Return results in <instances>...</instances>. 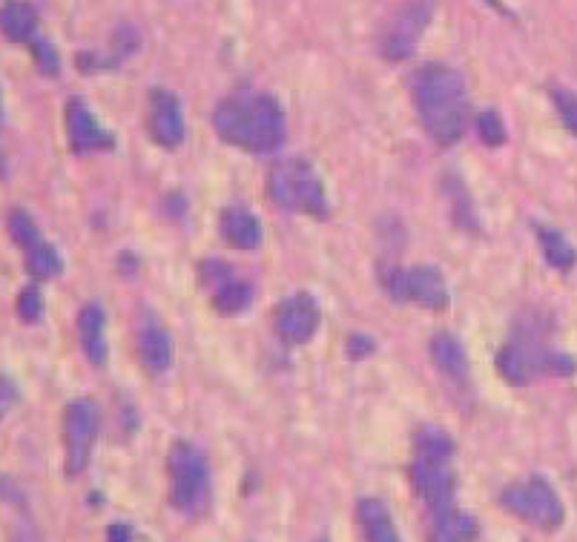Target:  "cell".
Segmentation results:
<instances>
[{"label":"cell","instance_id":"8","mask_svg":"<svg viewBox=\"0 0 577 542\" xmlns=\"http://www.w3.org/2000/svg\"><path fill=\"white\" fill-rule=\"evenodd\" d=\"M382 287L394 301H411L425 310H443L448 305V287L443 273L425 264L411 267V270L388 267L382 270Z\"/></svg>","mask_w":577,"mask_h":542},{"label":"cell","instance_id":"25","mask_svg":"<svg viewBox=\"0 0 577 542\" xmlns=\"http://www.w3.org/2000/svg\"><path fill=\"white\" fill-rule=\"evenodd\" d=\"M552 101H555L557 112H560V121L569 126V132L577 135V96L569 89H552Z\"/></svg>","mask_w":577,"mask_h":542},{"label":"cell","instance_id":"18","mask_svg":"<svg viewBox=\"0 0 577 542\" xmlns=\"http://www.w3.org/2000/svg\"><path fill=\"white\" fill-rule=\"evenodd\" d=\"M139 356L150 374H164L173 365V342L159 324H150L139 333Z\"/></svg>","mask_w":577,"mask_h":542},{"label":"cell","instance_id":"20","mask_svg":"<svg viewBox=\"0 0 577 542\" xmlns=\"http://www.w3.org/2000/svg\"><path fill=\"white\" fill-rule=\"evenodd\" d=\"M477 537V522L460 508L432 517V542H471Z\"/></svg>","mask_w":577,"mask_h":542},{"label":"cell","instance_id":"26","mask_svg":"<svg viewBox=\"0 0 577 542\" xmlns=\"http://www.w3.org/2000/svg\"><path fill=\"white\" fill-rule=\"evenodd\" d=\"M32 55H35L37 66H41L46 75L58 73V55H55V49H52L46 41H32Z\"/></svg>","mask_w":577,"mask_h":542},{"label":"cell","instance_id":"14","mask_svg":"<svg viewBox=\"0 0 577 542\" xmlns=\"http://www.w3.org/2000/svg\"><path fill=\"white\" fill-rule=\"evenodd\" d=\"M357 520L366 542H402L400 531H396V522L388 511V506L377 497H366L357 502Z\"/></svg>","mask_w":577,"mask_h":542},{"label":"cell","instance_id":"29","mask_svg":"<svg viewBox=\"0 0 577 542\" xmlns=\"http://www.w3.org/2000/svg\"><path fill=\"white\" fill-rule=\"evenodd\" d=\"M489 3H491V7H500V0H489Z\"/></svg>","mask_w":577,"mask_h":542},{"label":"cell","instance_id":"10","mask_svg":"<svg viewBox=\"0 0 577 542\" xmlns=\"http://www.w3.org/2000/svg\"><path fill=\"white\" fill-rule=\"evenodd\" d=\"M434 15V0H409L405 7L388 23L385 37H382V55L388 60H405L411 52L417 49L420 37L425 35Z\"/></svg>","mask_w":577,"mask_h":542},{"label":"cell","instance_id":"9","mask_svg":"<svg viewBox=\"0 0 577 542\" xmlns=\"http://www.w3.org/2000/svg\"><path fill=\"white\" fill-rule=\"evenodd\" d=\"M9 235H12V242L23 250V256H26V270H30L32 279L46 281L55 279L61 270H64V262H61L58 250L52 247L50 242L44 239L41 228L35 224L26 210H12L9 213Z\"/></svg>","mask_w":577,"mask_h":542},{"label":"cell","instance_id":"16","mask_svg":"<svg viewBox=\"0 0 577 542\" xmlns=\"http://www.w3.org/2000/svg\"><path fill=\"white\" fill-rule=\"evenodd\" d=\"M104 310L101 305H87L78 316V339L80 351L96 367L107 362V342H104Z\"/></svg>","mask_w":577,"mask_h":542},{"label":"cell","instance_id":"12","mask_svg":"<svg viewBox=\"0 0 577 542\" xmlns=\"http://www.w3.org/2000/svg\"><path fill=\"white\" fill-rule=\"evenodd\" d=\"M146 126L155 144L164 150H176L184 141V115L178 98L170 89H153L150 110H146Z\"/></svg>","mask_w":577,"mask_h":542},{"label":"cell","instance_id":"4","mask_svg":"<svg viewBox=\"0 0 577 542\" xmlns=\"http://www.w3.org/2000/svg\"><path fill=\"white\" fill-rule=\"evenodd\" d=\"M170 502L184 517H198L210 506V465L190 442H176L167 460Z\"/></svg>","mask_w":577,"mask_h":542},{"label":"cell","instance_id":"13","mask_svg":"<svg viewBox=\"0 0 577 542\" xmlns=\"http://www.w3.org/2000/svg\"><path fill=\"white\" fill-rule=\"evenodd\" d=\"M66 132H69V144H73L78 155L104 153V150H112V144H116L110 132L101 130L92 110L78 98L66 103Z\"/></svg>","mask_w":577,"mask_h":542},{"label":"cell","instance_id":"27","mask_svg":"<svg viewBox=\"0 0 577 542\" xmlns=\"http://www.w3.org/2000/svg\"><path fill=\"white\" fill-rule=\"evenodd\" d=\"M18 402V385L7 376H0V419L12 411V405Z\"/></svg>","mask_w":577,"mask_h":542},{"label":"cell","instance_id":"3","mask_svg":"<svg viewBox=\"0 0 577 542\" xmlns=\"http://www.w3.org/2000/svg\"><path fill=\"white\" fill-rule=\"evenodd\" d=\"M268 196L287 213L328 219V196L322 178L305 158H285L273 164L268 173Z\"/></svg>","mask_w":577,"mask_h":542},{"label":"cell","instance_id":"7","mask_svg":"<svg viewBox=\"0 0 577 542\" xmlns=\"http://www.w3.org/2000/svg\"><path fill=\"white\" fill-rule=\"evenodd\" d=\"M101 431V408L92 399H73L64 408V454L66 474L78 477L84 474L92 456V447Z\"/></svg>","mask_w":577,"mask_h":542},{"label":"cell","instance_id":"1","mask_svg":"<svg viewBox=\"0 0 577 542\" xmlns=\"http://www.w3.org/2000/svg\"><path fill=\"white\" fill-rule=\"evenodd\" d=\"M411 96L428 139L439 147H451L462 139L468 124V96L462 75L451 66L428 64L411 78Z\"/></svg>","mask_w":577,"mask_h":542},{"label":"cell","instance_id":"24","mask_svg":"<svg viewBox=\"0 0 577 542\" xmlns=\"http://www.w3.org/2000/svg\"><path fill=\"white\" fill-rule=\"evenodd\" d=\"M18 316H21L26 324H35L41 316H44V296L35 287H26L21 296H18Z\"/></svg>","mask_w":577,"mask_h":542},{"label":"cell","instance_id":"6","mask_svg":"<svg viewBox=\"0 0 577 542\" xmlns=\"http://www.w3.org/2000/svg\"><path fill=\"white\" fill-rule=\"evenodd\" d=\"M498 370L512 385H529V381H534L541 374H546V370L571 374L575 362L543 351L541 339L526 333V336H514L509 345H503V351L498 356Z\"/></svg>","mask_w":577,"mask_h":542},{"label":"cell","instance_id":"15","mask_svg":"<svg viewBox=\"0 0 577 542\" xmlns=\"http://www.w3.org/2000/svg\"><path fill=\"white\" fill-rule=\"evenodd\" d=\"M221 235L236 250H257L262 244V224L244 207H227L221 213Z\"/></svg>","mask_w":577,"mask_h":542},{"label":"cell","instance_id":"11","mask_svg":"<svg viewBox=\"0 0 577 542\" xmlns=\"http://www.w3.org/2000/svg\"><path fill=\"white\" fill-rule=\"evenodd\" d=\"M273 328L276 336L285 345H305L311 342L319 328V305L311 294H293L279 301L276 313H273Z\"/></svg>","mask_w":577,"mask_h":542},{"label":"cell","instance_id":"28","mask_svg":"<svg viewBox=\"0 0 577 542\" xmlns=\"http://www.w3.org/2000/svg\"><path fill=\"white\" fill-rule=\"evenodd\" d=\"M0 124H3V103H0Z\"/></svg>","mask_w":577,"mask_h":542},{"label":"cell","instance_id":"23","mask_svg":"<svg viewBox=\"0 0 577 542\" xmlns=\"http://www.w3.org/2000/svg\"><path fill=\"white\" fill-rule=\"evenodd\" d=\"M477 132H480V139L486 141V144H491V147H498V144H503L505 141V130H503V121H500L498 112H480L477 115Z\"/></svg>","mask_w":577,"mask_h":542},{"label":"cell","instance_id":"2","mask_svg":"<svg viewBox=\"0 0 577 542\" xmlns=\"http://www.w3.org/2000/svg\"><path fill=\"white\" fill-rule=\"evenodd\" d=\"M213 126L219 139L253 155H271L285 144V112L262 92H233L216 107Z\"/></svg>","mask_w":577,"mask_h":542},{"label":"cell","instance_id":"21","mask_svg":"<svg viewBox=\"0 0 577 542\" xmlns=\"http://www.w3.org/2000/svg\"><path fill=\"white\" fill-rule=\"evenodd\" d=\"M537 239H541L543 256H546V262L552 264V267H557V270H571V267H575L577 253L560 230L537 228Z\"/></svg>","mask_w":577,"mask_h":542},{"label":"cell","instance_id":"17","mask_svg":"<svg viewBox=\"0 0 577 542\" xmlns=\"http://www.w3.org/2000/svg\"><path fill=\"white\" fill-rule=\"evenodd\" d=\"M37 30V12L23 3V0H12L0 9V32L12 41V44H32Z\"/></svg>","mask_w":577,"mask_h":542},{"label":"cell","instance_id":"22","mask_svg":"<svg viewBox=\"0 0 577 542\" xmlns=\"http://www.w3.org/2000/svg\"><path fill=\"white\" fill-rule=\"evenodd\" d=\"M250 287L239 279H230L227 285H221L219 290H213V305L216 310L225 316H236L250 305Z\"/></svg>","mask_w":577,"mask_h":542},{"label":"cell","instance_id":"5","mask_svg":"<svg viewBox=\"0 0 577 542\" xmlns=\"http://www.w3.org/2000/svg\"><path fill=\"white\" fill-rule=\"evenodd\" d=\"M500 502L520 522L541 528V531H557L563 526V520H566L563 499L557 497L552 483L543 477H529L520 479V483H512L503 491Z\"/></svg>","mask_w":577,"mask_h":542},{"label":"cell","instance_id":"19","mask_svg":"<svg viewBox=\"0 0 577 542\" xmlns=\"http://www.w3.org/2000/svg\"><path fill=\"white\" fill-rule=\"evenodd\" d=\"M428 353H432L434 365L439 367V374H446L448 379L462 381L468 376V360L466 351L451 333H437L428 345Z\"/></svg>","mask_w":577,"mask_h":542}]
</instances>
